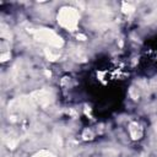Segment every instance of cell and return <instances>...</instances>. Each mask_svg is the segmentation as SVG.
Here are the masks:
<instances>
[{
	"instance_id": "cell-4",
	"label": "cell",
	"mask_w": 157,
	"mask_h": 157,
	"mask_svg": "<svg viewBox=\"0 0 157 157\" xmlns=\"http://www.w3.org/2000/svg\"><path fill=\"white\" fill-rule=\"evenodd\" d=\"M31 98L33 99V102L36 104L45 107V105H48V104H50L53 102L54 94L49 90H38V91H34L31 94Z\"/></svg>"
},
{
	"instance_id": "cell-8",
	"label": "cell",
	"mask_w": 157,
	"mask_h": 157,
	"mask_svg": "<svg viewBox=\"0 0 157 157\" xmlns=\"http://www.w3.org/2000/svg\"><path fill=\"white\" fill-rule=\"evenodd\" d=\"M45 55L49 58V60H56L59 58V54H53L52 50H48V49H45Z\"/></svg>"
},
{
	"instance_id": "cell-5",
	"label": "cell",
	"mask_w": 157,
	"mask_h": 157,
	"mask_svg": "<svg viewBox=\"0 0 157 157\" xmlns=\"http://www.w3.org/2000/svg\"><path fill=\"white\" fill-rule=\"evenodd\" d=\"M129 131H130V135H131V137L134 140L140 139L141 135H142V129H141V126L137 123H131L129 125Z\"/></svg>"
},
{
	"instance_id": "cell-2",
	"label": "cell",
	"mask_w": 157,
	"mask_h": 157,
	"mask_svg": "<svg viewBox=\"0 0 157 157\" xmlns=\"http://www.w3.org/2000/svg\"><path fill=\"white\" fill-rule=\"evenodd\" d=\"M34 38L38 40V42H43V43H47L52 47H55V48H61L63 44H64V40L61 39L60 36H58L54 31L49 29V28H38V29H34L32 31Z\"/></svg>"
},
{
	"instance_id": "cell-11",
	"label": "cell",
	"mask_w": 157,
	"mask_h": 157,
	"mask_svg": "<svg viewBox=\"0 0 157 157\" xmlns=\"http://www.w3.org/2000/svg\"><path fill=\"white\" fill-rule=\"evenodd\" d=\"M156 132H157V125H156Z\"/></svg>"
},
{
	"instance_id": "cell-1",
	"label": "cell",
	"mask_w": 157,
	"mask_h": 157,
	"mask_svg": "<svg viewBox=\"0 0 157 157\" xmlns=\"http://www.w3.org/2000/svg\"><path fill=\"white\" fill-rule=\"evenodd\" d=\"M58 22L69 31H75L78 23V12L74 7H63L58 13Z\"/></svg>"
},
{
	"instance_id": "cell-10",
	"label": "cell",
	"mask_w": 157,
	"mask_h": 157,
	"mask_svg": "<svg viewBox=\"0 0 157 157\" xmlns=\"http://www.w3.org/2000/svg\"><path fill=\"white\" fill-rule=\"evenodd\" d=\"M77 38H81V40H83V39H85V36H82V34H80V36H77Z\"/></svg>"
},
{
	"instance_id": "cell-6",
	"label": "cell",
	"mask_w": 157,
	"mask_h": 157,
	"mask_svg": "<svg viewBox=\"0 0 157 157\" xmlns=\"http://www.w3.org/2000/svg\"><path fill=\"white\" fill-rule=\"evenodd\" d=\"M33 157H55L52 152H49V151H45V150H42V151H39V152H37L36 155H33Z\"/></svg>"
},
{
	"instance_id": "cell-9",
	"label": "cell",
	"mask_w": 157,
	"mask_h": 157,
	"mask_svg": "<svg viewBox=\"0 0 157 157\" xmlns=\"http://www.w3.org/2000/svg\"><path fill=\"white\" fill-rule=\"evenodd\" d=\"M0 59H1V61H6L7 59H10V53H4V54H1Z\"/></svg>"
},
{
	"instance_id": "cell-3",
	"label": "cell",
	"mask_w": 157,
	"mask_h": 157,
	"mask_svg": "<svg viewBox=\"0 0 157 157\" xmlns=\"http://www.w3.org/2000/svg\"><path fill=\"white\" fill-rule=\"evenodd\" d=\"M36 105V103L33 102V99L29 97H18L15 101H12L9 104V110H18V112H23V110H29L33 109Z\"/></svg>"
},
{
	"instance_id": "cell-7",
	"label": "cell",
	"mask_w": 157,
	"mask_h": 157,
	"mask_svg": "<svg viewBox=\"0 0 157 157\" xmlns=\"http://www.w3.org/2000/svg\"><path fill=\"white\" fill-rule=\"evenodd\" d=\"M121 9H123V11H124L125 13H126V12L130 13V12H132V11L135 10L134 6H131L130 4H126V2H123V7H121Z\"/></svg>"
}]
</instances>
